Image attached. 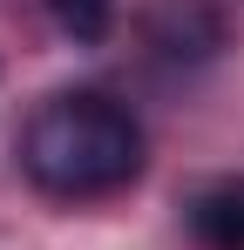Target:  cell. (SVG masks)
Wrapping results in <instances>:
<instances>
[{
    "label": "cell",
    "instance_id": "obj_1",
    "mask_svg": "<svg viewBox=\"0 0 244 250\" xmlns=\"http://www.w3.org/2000/svg\"><path fill=\"white\" fill-rule=\"evenodd\" d=\"M143 163H149L143 122L129 115V102L102 88H54L21 128V169L54 203H102L129 189Z\"/></svg>",
    "mask_w": 244,
    "mask_h": 250
},
{
    "label": "cell",
    "instance_id": "obj_2",
    "mask_svg": "<svg viewBox=\"0 0 244 250\" xmlns=\"http://www.w3.org/2000/svg\"><path fill=\"white\" fill-rule=\"evenodd\" d=\"M190 237L203 250H244V183L224 176V183H203L190 196Z\"/></svg>",
    "mask_w": 244,
    "mask_h": 250
},
{
    "label": "cell",
    "instance_id": "obj_3",
    "mask_svg": "<svg viewBox=\"0 0 244 250\" xmlns=\"http://www.w3.org/2000/svg\"><path fill=\"white\" fill-rule=\"evenodd\" d=\"M48 14H54V27H61L68 41H81V47L109 41V27H116V0H48Z\"/></svg>",
    "mask_w": 244,
    "mask_h": 250
}]
</instances>
